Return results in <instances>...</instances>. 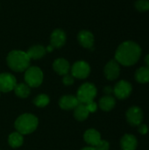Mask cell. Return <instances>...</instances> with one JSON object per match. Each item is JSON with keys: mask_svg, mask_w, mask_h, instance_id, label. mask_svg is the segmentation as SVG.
Wrapping results in <instances>:
<instances>
[{"mask_svg": "<svg viewBox=\"0 0 149 150\" xmlns=\"http://www.w3.org/2000/svg\"><path fill=\"white\" fill-rule=\"evenodd\" d=\"M141 55V47L134 41L127 40L121 43L117 48L115 60L124 66H132L138 62Z\"/></svg>", "mask_w": 149, "mask_h": 150, "instance_id": "obj_1", "label": "cell"}, {"mask_svg": "<svg viewBox=\"0 0 149 150\" xmlns=\"http://www.w3.org/2000/svg\"><path fill=\"white\" fill-rule=\"evenodd\" d=\"M30 61L26 52L21 50H13L7 55V64L10 69L15 72L25 71L30 66Z\"/></svg>", "mask_w": 149, "mask_h": 150, "instance_id": "obj_2", "label": "cell"}, {"mask_svg": "<svg viewBox=\"0 0 149 150\" xmlns=\"http://www.w3.org/2000/svg\"><path fill=\"white\" fill-rule=\"evenodd\" d=\"M39 121L36 116L31 113H25L20 115L15 121L14 127L18 133L24 134H28L36 130Z\"/></svg>", "mask_w": 149, "mask_h": 150, "instance_id": "obj_3", "label": "cell"}, {"mask_svg": "<svg viewBox=\"0 0 149 150\" xmlns=\"http://www.w3.org/2000/svg\"><path fill=\"white\" fill-rule=\"evenodd\" d=\"M97 88L93 83H85L79 87L76 98L80 104L86 105L94 100V98L97 96Z\"/></svg>", "mask_w": 149, "mask_h": 150, "instance_id": "obj_4", "label": "cell"}, {"mask_svg": "<svg viewBox=\"0 0 149 150\" xmlns=\"http://www.w3.org/2000/svg\"><path fill=\"white\" fill-rule=\"evenodd\" d=\"M25 83L32 88L39 87L43 82V73L38 67H29L25 72Z\"/></svg>", "mask_w": 149, "mask_h": 150, "instance_id": "obj_5", "label": "cell"}, {"mask_svg": "<svg viewBox=\"0 0 149 150\" xmlns=\"http://www.w3.org/2000/svg\"><path fill=\"white\" fill-rule=\"evenodd\" d=\"M90 72V67L84 61H78L75 62L71 69L72 76L78 79H84L88 77Z\"/></svg>", "mask_w": 149, "mask_h": 150, "instance_id": "obj_6", "label": "cell"}, {"mask_svg": "<svg viewBox=\"0 0 149 150\" xmlns=\"http://www.w3.org/2000/svg\"><path fill=\"white\" fill-rule=\"evenodd\" d=\"M132 85L130 83L125 80H121L118 82L113 89V93L119 99H125L127 98L131 92H132Z\"/></svg>", "mask_w": 149, "mask_h": 150, "instance_id": "obj_7", "label": "cell"}, {"mask_svg": "<svg viewBox=\"0 0 149 150\" xmlns=\"http://www.w3.org/2000/svg\"><path fill=\"white\" fill-rule=\"evenodd\" d=\"M126 120L133 127H137L141 124L143 120V112L138 106H133L126 112Z\"/></svg>", "mask_w": 149, "mask_h": 150, "instance_id": "obj_8", "label": "cell"}, {"mask_svg": "<svg viewBox=\"0 0 149 150\" xmlns=\"http://www.w3.org/2000/svg\"><path fill=\"white\" fill-rule=\"evenodd\" d=\"M17 84L16 77L10 73L0 74V92H9Z\"/></svg>", "mask_w": 149, "mask_h": 150, "instance_id": "obj_9", "label": "cell"}, {"mask_svg": "<svg viewBox=\"0 0 149 150\" xmlns=\"http://www.w3.org/2000/svg\"><path fill=\"white\" fill-rule=\"evenodd\" d=\"M120 73L119 63L116 60L110 61L105 67V76L108 80H115L119 77Z\"/></svg>", "mask_w": 149, "mask_h": 150, "instance_id": "obj_10", "label": "cell"}, {"mask_svg": "<svg viewBox=\"0 0 149 150\" xmlns=\"http://www.w3.org/2000/svg\"><path fill=\"white\" fill-rule=\"evenodd\" d=\"M50 41H51V46L54 48L61 47L66 42V33L61 29H56L52 33L50 37Z\"/></svg>", "mask_w": 149, "mask_h": 150, "instance_id": "obj_11", "label": "cell"}, {"mask_svg": "<svg viewBox=\"0 0 149 150\" xmlns=\"http://www.w3.org/2000/svg\"><path fill=\"white\" fill-rule=\"evenodd\" d=\"M77 40L79 43L85 48H91L94 46V36L89 31H81L77 35Z\"/></svg>", "mask_w": 149, "mask_h": 150, "instance_id": "obj_12", "label": "cell"}, {"mask_svg": "<svg viewBox=\"0 0 149 150\" xmlns=\"http://www.w3.org/2000/svg\"><path fill=\"white\" fill-rule=\"evenodd\" d=\"M80 103H79L77 98L75 96H70V95L63 96L59 100V105L63 110H73Z\"/></svg>", "mask_w": 149, "mask_h": 150, "instance_id": "obj_13", "label": "cell"}, {"mask_svg": "<svg viewBox=\"0 0 149 150\" xmlns=\"http://www.w3.org/2000/svg\"><path fill=\"white\" fill-rule=\"evenodd\" d=\"M83 139L87 144H89L91 147H96L101 141V135L99 132H97L96 129H88L84 134Z\"/></svg>", "mask_w": 149, "mask_h": 150, "instance_id": "obj_14", "label": "cell"}, {"mask_svg": "<svg viewBox=\"0 0 149 150\" xmlns=\"http://www.w3.org/2000/svg\"><path fill=\"white\" fill-rule=\"evenodd\" d=\"M53 68H54V71L56 73H58L59 75L65 76L67 74H68L69 69H70V65L67 60H65L63 58H59L54 62Z\"/></svg>", "mask_w": 149, "mask_h": 150, "instance_id": "obj_15", "label": "cell"}, {"mask_svg": "<svg viewBox=\"0 0 149 150\" xmlns=\"http://www.w3.org/2000/svg\"><path fill=\"white\" fill-rule=\"evenodd\" d=\"M122 150H135L138 145L137 139L133 134H125L120 142Z\"/></svg>", "mask_w": 149, "mask_h": 150, "instance_id": "obj_16", "label": "cell"}, {"mask_svg": "<svg viewBox=\"0 0 149 150\" xmlns=\"http://www.w3.org/2000/svg\"><path fill=\"white\" fill-rule=\"evenodd\" d=\"M46 53H47L46 48L43 46H40V45L32 46L26 52L29 58L30 59H34V60L40 59L41 57H43L46 54Z\"/></svg>", "mask_w": 149, "mask_h": 150, "instance_id": "obj_17", "label": "cell"}, {"mask_svg": "<svg viewBox=\"0 0 149 150\" xmlns=\"http://www.w3.org/2000/svg\"><path fill=\"white\" fill-rule=\"evenodd\" d=\"M116 105V101L115 98L110 95H106L105 97H103L100 101H99V106L103 111L108 112L111 111L114 108Z\"/></svg>", "mask_w": 149, "mask_h": 150, "instance_id": "obj_18", "label": "cell"}, {"mask_svg": "<svg viewBox=\"0 0 149 150\" xmlns=\"http://www.w3.org/2000/svg\"><path fill=\"white\" fill-rule=\"evenodd\" d=\"M74 110H75L74 111V116H75L76 120L78 121L85 120L90 114L85 105H83V104H79Z\"/></svg>", "mask_w": 149, "mask_h": 150, "instance_id": "obj_19", "label": "cell"}, {"mask_svg": "<svg viewBox=\"0 0 149 150\" xmlns=\"http://www.w3.org/2000/svg\"><path fill=\"white\" fill-rule=\"evenodd\" d=\"M135 80L141 83H147L149 82V68L141 67L135 72Z\"/></svg>", "mask_w": 149, "mask_h": 150, "instance_id": "obj_20", "label": "cell"}, {"mask_svg": "<svg viewBox=\"0 0 149 150\" xmlns=\"http://www.w3.org/2000/svg\"><path fill=\"white\" fill-rule=\"evenodd\" d=\"M24 142V138L23 135L18 132H14L12 134H10L9 138H8V143L11 148H19L20 146H22Z\"/></svg>", "mask_w": 149, "mask_h": 150, "instance_id": "obj_21", "label": "cell"}, {"mask_svg": "<svg viewBox=\"0 0 149 150\" xmlns=\"http://www.w3.org/2000/svg\"><path fill=\"white\" fill-rule=\"evenodd\" d=\"M15 94L22 98H27L30 94V87L26 83H18L13 89Z\"/></svg>", "mask_w": 149, "mask_h": 150, "instance_id": "obj_22", "label": "cell"}, {"mask_svg": "<svg viewBox=\"0 0 149 150\" xmlns=\"http://www.w3.org/2000/svg\"><path fill=\"white\" fill-rule=\"evenodd\" d=\"M49 97L46 94H40L33 99V104L38 107H45L49 104Z\"/></svg>", "mask_w": 149, "mask_h": 150, "instance_id": "obj_23", "label": "cell"}, {"mask_svg": "<svg viewBox=\"0 0 149 150\" xmlns=\"http://www.w3.org/2000/svg\"><path fill=\"white\" fill-rule=\"evenodd\" d=\"M135 8L137 11L143 12L149 10V0H137L135 2Z\"/></svg>", "mask_w": 149, "mask_h": 150, "instance_id": "obj_24", "label": "cell"}, {"mask_svg": "<svg viewBox=\"0 0 149 150\" xmlns=\"http://www.w3.org/2000/svg\"><path fill=\"white\" fill-rule=\"evenodd\" d=\"M97 150H108L110 148V144L106 141H100V142L95 147Z\"/></svg>", "mask_w": 149, "mask_h": 150, "instance_id": "obj_25", "label": "cell"}, {"mask_svg": "<svg viewBox=\"0 0 149 150\" xmlns=\"http://www.w3.org/2000/svg\"><path fill=\"white\" fill-rule=\"evenodd\" d=\"M74 76H72V75H68V74H67V75H65L64 76V77H63V79H62V83L65 84V85H71V84H73L74 83Z\"/></svg>", "mask_w": 149, "mask_h": 150, "instance_id": "obj_26", "label": "cell"}, {"mask_svg": "<svg viewBox=\"0 0 149 150\" xmlns=\"http://www.w3.org/2000/svg\"><path fill=\"white\" fill-rule=\"evenodd\" d=\"M85 106H86L87 110L89 111V112H96L97 109V105L94 101L86 104Z\"/></svg>", "mask_w": 149, "mask_h": 150, "instance_id": "obj_27", "label": "cell"}, {"mask_svg": "<svg viewBox=\"0 0 149 150\" xmlns=\"http://www.w3.org/2000/svg\"><path fill=\"white\" fill-rule=\"evenodd\" d=\"M139 132L141 134H146L148 131V127L147 125H144V124H141L139 125Z\"/></svg>", "mask_w": 149, "mask_h": 150, "instance_id": "obj_28", "label": "cell"}, {"mask_svg": "<svg viewBox=\"0 0 149 150\" xmlns=\"http://www.w3.org/2000/svg\"><path fill=\"white\" fill-rule=\"evenodd\" d=\"M105 91L106 92V94H111L112 92H113V90H112L110 86H107V87H105Z\"/></svg>", "mask_w": 149, "mask_h": 150, "instance_id": "obj_29", "label": "cell"}, {"mask_svg": "<svg viewBox=\"0 0 149 150\" xmlns=\"http://www.w3.org/2000/svg\"><path fill=\"white\" fill-rule=\"evenodd\" d=\"M81 150H97V149H96V148H95V147H91V146H90V147H85V148L82 149Z\"/></svg>", "mask_w": 149, "mask_h": 150, "instance_id": "obj_30", "label": "cell"}, {"mask_svg": "<svg viewBox=\"0 0 149 150\" xmlns=\"http://www.w3.org/2000/svg\"><path fill=\"white\" fill-rule=\"evenodd\" d=\"M145 62H146L147 67H148L149 68V54L145 57Z\"/></svg>", "mask_w": 149, "mask_h": 150, "instance_id": "obj_31", "label": "cell"}, {"mask_svg": "<svg viewBox=\"0 0 149 150\" xmlns=\"http://www.w3.org/2000/svg\"><path fill=\"white\" fill-rule=\"evenodd\" d=\"M53 49H54V47L50 45V46H48L47 48H46V50H47V52H51V51H53Z\"/></svg>", "mask_w": 149, "mask_h": 150, "instance_id": "obj_32", "label": "cell"}]
</instances>
